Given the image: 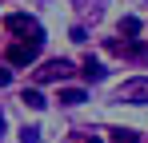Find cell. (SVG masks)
Listing matches in <instances>:
<instances>
[{"label": "cell", "instance_id": "obj_10", "mask_svg": "<svg viewBox=\"0 0 148 143\" xmlns=\"http://www.w3.org/2000/svg\"><path fill=\"white\" fill-rule=\"evenodd\" d=\"M20 139H24V143H36V139H40V131H36V127H24V131H20Z\"/></svg>", "mask_w": 148, "mask_h": 143}, {"label": "cell", "instance_id": "obj_7", "mask_svg": "<svg viewBox=\"0 0 148 143\" xmlns=\"http://www.w3.org/2000/svg\"><path fill=\"white\" fill-rule=\"evenodd\" d=\"M80 76H84V80H100V76H104V68H100L92 56H88V60H84V72H80Z\"/></svg>", "mask_w": 148, "mask_h": 143}, {"label": "cell", "instance_id": "obj_4", "mask_svg": "<svg viewBox=\"0 0 148 143\" xmlns=\"http://www.w3.org/2000/svg\"><path fill=\"white\" fill-rule=\"evenodd\" d=\"M36 56H40V44H32V40H28V44H12V48H8V64H16V68L32 64Z\"/></svg>", "mask_w": 148, "mask_h": 143}, {"label": "cell", "instance_id": "obj_12", "mask_svg": "<svg viewBox=\"0 0 148 143\" xmlns=\"http://www.w3.org/2000/svg\"><path fill=\"white\" fill-rule=\"evenodd\" d=\"M0 135H4V115H0Z\"/></svg>", "mask_w": 148, "mask_h": 143}, {"label": "cell", "instance_id": "obj_3", "mask_svg": "<svg viewBox=\"0 0 148 143\" xmlns=\"http://www.w3.org/2000/svg\"><path fill=\"white\" fill-rule=\"evenodd\" d=\"M116 99H120V103H148V80H128V84H120Z\"/></svg>", "mask_w": 148, "mask_h": 143}, {"label": "cell", "instance_id": "obj_5", "mask_svg": "<svg viewBox=\"0 0 148 143\" xmlns=\"http://www.w3.org/2000/svg\"><path fill=\"white\" fill-rule=\"evenodd\" d=\"M20 103H24V107H32V111H40V107H48V103H44V95L36 92V88H24V92H20Z\"/></svg>", "mask_w": 148, "mask_h": 143}, {"label": "cell", "instance_id": "obj_13", "mask_svg": "<svg viewBox=\"0 0 148 143\" xmlns=\"http://www.w3.org/2000/svg\"><path fill=\"white\" fill-rule=\"evenodd\" d=\"M88 143H100V139H88Z\"/></svg>", "mask_w": 148, "mask_h": 143}, {"label": "cell", "instance_id": "obj_8", "mask_svg": "<svg viewBox=\"0 0 148 143\" xmlns=\"http://www.w3.org/2000/svg\"><path fill=\"white\" fill-rule=\"evenodd\" d=\"M112 143H140V135L128 131V127H116V131H112Z\"/></svg>", "mask_w": 148, "mask_h": 143}, {"label": "cell", "instance_id": "obj_9", "mask_svg": "<svg viewBox=\"0 0 148 143\" xmlns=\"http://www.w3.org/2000/svg\"><path fill=\"white\" fill-rule=\"evenodd\" d=\"M136 32H140V20L136 16H124L120 20V36H136Z\"/></svg>", "mask_w": 148, "mask_h": 143}, {"label": "cell", "instance_id": "obj_2", "mask_svg": "<svg viewBox=\"0 0 148 143\" xmlns=\"http://www.w3.org/2000/svg\"><path fill=\"white\" fill-rule=\"evenodd\" d=\"M32 76H36V84H60V80L76 76V68L68 64V60H48V64H40Z\"/></svg>", "mask_w": 148, "mask_h": 143}, {"label": "cell", "instance_id": "obj_6", "mask_svg": "<svg viewBox=\"0 0 148 143\" xmlns=\"http://www.w3.org/2000/svg\"><path fill=\"white\" fill-rule=\"evenodd\" d=\"M60 103H64V107H76V103H84V92H80V88H64V92H60Z\"/></svg>", "mask_w": 148, "mask_h": 143}, {"label": "cell", "instance_id": "obj_11", "mask_svg": "<svg viewBox=\"0 0 148 143\" xmlns=\"http://www.w3.org/2000/svg\"><path fill=\"white\" fill-rule=\"evenodd\" d=\"M8 80H12V72H8V68H0V88H8Z\"/></svg>", "mask_w": 148, "mask_h": 143}, {"label": "cell", "instance_id": "obj_1", "mask_svg": "<svg viewBox=\"0 0 148 143\" xmlns=\"http://www.w3.org/2000/svg\"><path fill=\"white\" fill-rule=\"evenodd\" d=\"M4 28H8L12 36H20V40H32V44L44 40V28L32 20V16H24V12H8V16H4Z\"/></svg>", "mask_w": 148, "mask_h": 143}]
</instances>
